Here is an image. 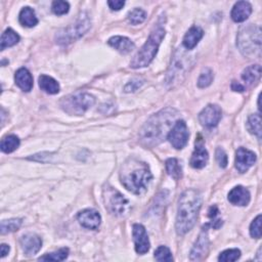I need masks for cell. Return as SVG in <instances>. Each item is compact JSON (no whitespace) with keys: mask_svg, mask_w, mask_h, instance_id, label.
Returning <instances> with one entry per match:
<instances>
[{"mask_svg":"<svg viewBox=\"0 0 262 262\" xmlns=\"http://www.w3.org/2000/svg\"><path fill=\"white\" fill-rule=\"evenodd\" d=\"M178 112L167 108L153 115L141 131V142L146 147H155L161 144L177 121Z\"/></svg>","mask_w":262,"mask_h":262,"instance_id":"1","label":"cell"},{"mask_svg":"<svg viewBox=\"0 0 262 262\" xmlns=\"http://www.w3.org/2000/svg\"><path fill=\"white\" fill-rule=\"evenodd\" d=\"M202 206V197L197 190H187L178 201L176 231L179 235L186 234L195 225Z\"/></svg>","mask_w":262,"mask_h":262,"instance_id":"2","label":"cell"},{"mask_svg":"<svg viewBox=\"0 0 262 262\" xmlns=\"http://www.w3.org/2000/svg\"><path fill=\"white\" fill-rule=\"evenodd\" d=\"M153 175L147 163L130 159L126 161L120 171V179L126 190L136 195L144 194Z\"/></svg>","mask_w":262,"mask_h":262,"instance_id":"3","label":"cell"},{"mask_svg":"<svg viewBox=\"0 0 262 262\" xmlns=\"http://www.w3.org/2000/svg\"><path fill=\"white\" fill-rule=\"evenodd\" d=\"M165 37V30L162 27L156 28L150 35L148 41L139 50L138 54L130 62V67L134 69H140L147 67L151 64L157 55V51Z\"/></svg>","mask_w":262,"mask_h":262,"instance_id":"4","label":"cell"},{"mask_svg":"<svg viewBox=\"0 0 262 262\" xmlns=\"http://www.w3.org/2000/svg\"><path fill=\"white\" fill-rule=\"evenodd\" d=\"M238 46L246 57H257L261 55V29L259 26L249 24L241 28L238 34Z\"/></svg>","mask_w":262,"mask_h":262,"instance_id":"5","label":"cell"},{"mask_svg":"<svg viewBox=\"0 0 262 262\" xmlns=\"http://www.w3.org/2000/svg\"><path fill=\"white\" fill-rule=\"evenodd\" d=\"M95 102L93 95L87 92H77L64 97L61 101L62 109L70 115H82Z\"/></svg>","mask_w":262,"mask_h":262,"instance_id":"6","label":"cell"},{"mask_svg":"<svg viewBox=\"0 0 262 262\" xmlns=\"http://www.w3.org/2000/svg\"><path fill=\"white\" fill-rule=\"evenodd\" d=\"M90 28V20L86 14H81L74 24L69 26L57 35V40L60 44H69L76 39L83 36Z\"/></svg>","mask_w":262,"mask_h":262,"instance_id":"7","label":"cell"},{"mask_svg":"<svg viewBox=\"0 0 262 262\" xmlns=\"http://www.w3.org/2000/svg\"><path fill=\"white\" fill-rule=\"evenodd\" d=\"M103 200L104 204H106L107 210L116 216L125 215L130 209V204L128 200L111 187L103 189Z\"/></svg>","mask_w":262,"mask_h":262,"instance_id":"8","label":"cell"},{"mask_svg":"<svg viewBox=\"0 0 262 262\" xmlns=\"http://www.w3.org/2000/svg\"><path fill=\"white\" fill-rule=\"evenodd\" d=\"M189 128L183 120H177L173 127L171 128L170 133L167 136L168 141L172 145L173 148L177 150H181L185 148L189 141Z\"/></svg>","mask_w":262,"mask_h":262,"instance_id":"9","label":"cell"},{"mask_svg":"<svg viewBox=\"0 0 262 262\" xmlns=\"http://www.w3.org/2000/svg\"><path fill=\"white\" fill-rule=\"evenodd\" d=\"M221 109L216 104H208L199 115L200 123L208 128L215 127L221 119Z\"/></svg>","mask_w":262,"mask_h":262,"instance_id":"10","label":"cell"},{"mask_svg":"<svg viewBox=\"0 0 262 262\" xmlns=\"http://www.w3.org/2000/svg\"><path fill=\"white\" fill-rule=\"evenodd\" d=\"M208 226H209V224H206L202 228V231L199 234L198 240L195 243V246L191 251L190 259L192 261L202 260L203 257L208 253V250H209V238H208V230H207Z\"/></svg>","mask_w":262,"mask_h":262,"instance_id":"11","label":"cell"},{"mask_svg":"<svg viewBox=\"0 0 262 262\" xmlns=\"http://www.w3.org/2000/svg\"><path fill=\"white\" fill-rule=\"evenodd\" d=\"M256 162V155L245 149L240 148L238 149L237 153H235V168L238 169L239 172L245 173L249 170L250 167L254 165Z\"/></svg>","mask_w":262,"mask_h":262,"instance_id":"12","label":"cell"},{"mask_svg":"<svg viewBox=\"0 0 262 262\" xmlns=\"http://www.w3.org/2000/svg\"><path fill=\"white\" fill-rule=\"evenodd\" d=\"M134 241L136 244V251L139 254H145L150 250L149 235L146 228L142 224H135L133 228Z\"/></svg>","mask_w":262,"mask_h":262,"instance_id":"13","label":"cell"},{"mask_svg":"<svg viewBox=\"0 0 262 262\" xmlns=\"http://www.w3.org/2000/svg\"><path fill=\"white\" fill-rule=\"evenodd\" d=\"M77 217L80 224L85 228L97 229L100 225V215L97 211L93 210V209H86V210L81 211Z\"/></svg>","mask_w":262,"mask_h":262,"instance_id":"14","label":"cell"},{"mask_svg":"<svg viewBox=\"0 0 262 262\" xmlns=\"http://www.w3.org/2000/svg\"><path fill=\"white\" fill-rule=\"evenodd\" d=\"M21 246L27 255H35L39 252L42 246V241L35 233H27L22 237Z\"/></svg>","mask_w":262,"mask_h":262,"instance_id":"15","label":"cell"},{"mask_svg":"<svg viewBox=\"0 0 262 262\" xmlns=\"http://www.w3.org/2000/svg\"><path fill=\"white\" fill-rule=\"evenodd\" d=\"M208 159H209V156L206 149L203 146V142L201 140H198V142H196L195 152L193 153L191 159L192 167L196 169H202L206 166Z\"/></svg>","mask_w":262,"mask_h":262,"instance_id":"16","label":"cell"},{"mask_svg":"<svg viewBox=\"0 0 262 262\" xmlns=\"http://www.w3.org/2000/svg\"><path fill=\"white\" fill-rule=\"evenodd\" d=\"M228 201L235 206H247L250 202V193L241 186L235 187L229 192Z\"/></svg>","mask_w":262,"mask_h":262,"instance_id":"17","label":"cell"},{"mask_svg":"<svg viewBox=\"0 0 262 262\" xmlns=\"http://www.w3.org/2000/svg\"><path fill=\"white\" fill-rule=\"evenodd\" d=\"M252 13V7L247 2H239L235 4L231 11V19L235 23H242L246 21Z\"/></svg>","mask_w":262,"mask_h":262,"instance_id":"18","label":"cell"},{"mask_svg":"<svg viewBox=\"0 0 262 262\" xmlns=\"http://www.w3.org/2000/svg\"><path fill=\"white\" fill-rule=\"evenodd\" d=\"M15 80L17 85L26 92H29L32 87H33V77L31 73L26 69V68H21L17 71Z\"/></svg>","mask_w":262,"mask_h":262,"instance_id":"19","label":"cell"},{"mask_svg":"<svg viewBox=\"0 0 262 262\" xmlns=\"http://www.w3.org/2000/svg\"><path fill=\"white\" fill-rule=\"evenodd\" d=\"M109 45L120 51L121 54H129L135 48V43L127 37L123 36H114L109 39Z\"/></svg>","mask_w":262,"mask_h":262,"instance_id":"20","label":"cell"},{"mask_svg":"<svg viewBox=\"0 0 262 262\" xmlns=\"http://www.w3.org/2000/svg\"><path fill=\"white\" fill-rule=\"evenodd\" d=\"M204 35L203 30L200 27H197V26H194L192 27L187 34L183 37V46H185L187 49H194L197 44L199 43V41L202 39Z\"/></svg>","mask_w":262,"mask_h":262,"instance_id":"21","label":"cell"},{"mask_svg":"<svg viewBox=\"0 0 262 262\" xmlns=\"http://www.w3.org/2000/svg\"><path fill=\"white\" fill-rule=\"evenodd\" d=\"M39 86L43 91L49 94H57L60 91V85L58 81L47 75H41L39 77Z\"/></svg>","mask_w":262,"mask_h":262,"instance_id":"22","label":"cell"},{"mask_svg":"<svg viewBox=\"0 0 262 262\" xmlns=\"http://www.w3.org/2000/svg\"><path fill=\"white\" fill-rule=\"evenodd\" d=\"M19 20L23 26H25V27H28V28L35 27V26L38 24V19L35 15L34 11L29 7H26L21 11Z\"/></svg>","mask_w":262,"mask_h":262,"instance_id":"23","label":"cell"},{"mask_svg":"<svg viewBox=\"0 0 262 262\" xmlns=\"http://www.w3.org/2000/svg\"><path fill=\"white\" fill-rule=\"evenodd\" d=\"M261 77V67L260 65H253L246 68L242 73V79L247 84H253L257 82Z\"/></svg>","mask_w":262,"mask_h":262,"instance_id":"24","label":"cell"},{"mask_svg":"<svg viewBox=\"0 0 262 262\" xmlns=\"http://www.w3.org/2000/svg\"><path fill=\"white\" fill-rule=\"evenodd\" d=\"M247 128L250 133L254 136H256L258 139H261V117L259 114L251 115L248 118L247 122Z\"/></svg>","mask_w":262,"mask_h":262,"instance_id":"25","label":"cell"},{"mask_svg":"<svg viewBox=\"0 0 262 262\" xmlns=\"http://www.w3.org/2000/svg\"><path fill=\"white\" fill-rule=\"evenodd\" d=\"M20 146V140L17 136H8L6 138L3 139L2 141V146H0V148H2V151L4 153H7V154H10V153H13L14 151H16Z\"/></svg>","mask_w":262,"mask_h":262,"instance_id":"26","label":"cell"},{"mask_svg":"<svg viewBox=\"0 0 262 262\" xmlns=\"http://www.w3.org/2000/svg\"><path fill=\"white\" fill-rule=\"evenodd\" d=\"M20 41V36L12 29H8L2 36V50L16 45Z\"/></svg>","mask_w":262,"mask_h":262,"instance_id":"27","label":"cell"},{"mask_svg":"<svg viewBox=\"0 0 262 262\" xmlns=\"http://www.w3.org/2000/svg\"><path fill=\"white\" fill-rule=\"evenodd\" d=\"M166 170L168 174L174 178L175 180H178L182 176V169L177 159L171 158L166 161Z\"/></svg>","mask_w":262,"mask_h":262,"instance_id":"28","label":"cell"},{"mask_svg":"<svg viewBox=\"0 0 262 262\" xmlns=\"http://www.w3.org/2000/svg\"><path fill=\"white\" fill-rule=\"evenodd\" d=\"M22 223H23V221L20 218H13V219H10V220H4V221H2V225H0V226H2V227H0V229H2V233L6 234V233H9V232L16 231L21 227Z\"/></svg>","mask_w":262,"mask_h":262,"instance_id":"29","label":"cell"},{"mask_svg":"<svg viewBox=\"0 0 262 262\" xmlns=\"http://www.w3.org/2000/svg\"><path fill=\"white\" fill-rule=\"evenodd\" d=\"M213 78H214V75H213V71L210 69V68H205L200 77H199V80H198V86L200 88H205V87H208L209 85H210L213 81Z\"/></svg>","mask_w":262,"mask_h":262,"instance_id":"30","label":"cell"},{"mask_svg":"<svg viewBox=\"0 0 262 262\" xmlns=\"http://www.w3.org/2000/svg\"><path fill=\"white\" fill-rule=\"evenodd\" d=\"M69 255V249L68 248H63V249H60L59 251L57 252H54V253H48L44 256H41L39 258V260L41 261H64L65 259H67Z\"/></svg>","mask_w":262,"mask_h":262,"instance_id":"31","label":"cell"},{"mask_svg":"<svg viewBox=\"0 0 262 262\" xmlns=\"http://www.w3.org/2000/svg\"><path fill=\"white\" fill-rule=\"evenodd\" d=\"M147 19V13L142 9H135L128 14V20L133 25H139L145 22Z\"/></svg>","mask_w":262,"mask_h":262,"instance_id":"32","label":"cell"},{"mask_svg":"<svg viewBox=\"0 0 262 262\" xmlns=\"http://www.w3.org/2000/svg\"><path fill=\"white\" fill-rule=\"evenodd\" d=\"M241 257V251L239 249H229L220 253L218 260L222 262L237 261Z\"/></svg>","mask_w":262,"mask_h":262,"instance_id":"33","label":"cell"},{"mask_svg":"<svg viewBox=\"0 0 262 262\" xmlns=\"http://www.w3.org/2000/svg\"><path fill=\"white\" fill-rule=\"evenodd\" d=\"M155 258H156L157 261L170 262V261L173 260L171 251L165 246H160L158 249L155 251Z\"/></svg>","mask_w":262,"mask_h":262,"instance_id":"34","label":"cell"},{"mask_svg":"<svg viewBox=\"0 0 262 262\" xmlns=\"http://www.w3.org/2000/svg\"><path fill=\"white\" fill-rule=\"evenodd\" d=\"M52 12H54L56 15L58 16H62V15H66L68 14L69 10H70V6L68 3L66 2H62V0H58V2H54L52 3Z\"/></svg>","mask_w":262,"mask_h":262,"instance_id":"35","label":"cell"},{"mask_svg":"<svg viewBox=\"0 0 262 262\" xmlns=\"http://www.w3.org/2000/svg\"><path fill=\"white\" fill-rule=\"evenodd\" d=\"M250 234L255 239L261 238V215H258L251 223Z\"/></svg>","mask_w":262,"mask_h":262,"instance_id":"36","label":"cell"},{"mask_svg":"<svg viewBox=\"0 0 262 262\" xmlns=\"http://www.w3.org/2000/svg\"><path fill=\"white\" fill-rule=\"evenodd\" d=\"M219 213V210L218 208L214 205V206H211L210 209H209V212H208V216L210 217L212 219V223L211 225L214 227V228H219L222 224V221L220 219H217V215Z\"/></svg>","mask_w":262,"mask_h":262,"instance_id":"37","label":"cell"},{"mask_svg":"<svg viewBox=\"0 0 262 262\" xmlns=\"http://www.w3.org/2000/svg\"><path fill=\"white\" fill-rule=\"evenodd\" d=\"M216 161H217V163L219 164V166L221 167V168H225L226 166H227V163H228V160H227V156H226V154H225V152L222 150V149H220V148H218L217 150H216Z\"/></svg>","mask_w":262,"mask_h":262,"instance_id":"38","label":"cell"},{"mask_svg":"<svg viewBox=\"0 0 262 262\" xmlns=\"http://www.w3.org/2000/svg\"><path fill=\"white\" fill-rule=\"evenodd\" d=\"M144 84L143 81H141L140 79H135L133 81H130L124 88L125 92H135L136 90H138L142 85Z\"/></svg>","mask_w":262,"mask_h":262,"instance_id":"39","label":"cell"},{"mask_svg":"<svg viewBox=\"0 0 262 262\" xmlns=\"http://www.w3.org/2000/svg\"><path fill=\"white\" fill-rule=\"evenodd\" d=\"M108 5L112 11H120L125 6V2H122V0H110V2H108Z\"/></svg>","mask_w":262,"mask_h":262,"instance_id":"40","label":"cell"},{"mask_svg":"<svg viewBox=\"0 0 262 262\" xmlns=\"http://www.w3.org/2000/svg\"><path fill=\"white\" fill-rule=\"evenodd\" d=\"M231 89H232L233 91L243 92V91L245 90V87H244L241 83H239V82H237V81H232V83H231Z\"/></svg>","mask_w":262,"mask_h":262,"instance_id":"41","label":"cell"},{"mask_svg":"<svg viewBox=\"0 0 262 262\" xmlns=\"http://www.w3.org/2000/svg\"><path fill=\"white\" fill-rule=\"evenodd\" d=\"M10 252V246L6 245V244H3L2 245V257H6Z\"/></svg>","mask_w":262,"mask_h":262,"instance_id":"42","label":"cell"}]
</instances>
